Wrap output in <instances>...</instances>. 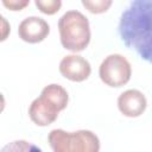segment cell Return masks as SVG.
<instances>
[{"label":"cell","instance_id":"7c38bea8","mask_svg":"<svg viewBox=\"0 0 152 152\" xmlns=\"http://www.w3.org/2000/svg\"><path fill=\"white\" fill-rule=\"evenodd\" d=\"M82 5L90 12V13H103L106 12L110 6H112V1L110 0H95V1H90V0H82Z\"/></svg>","mask_w":152,"mask_h":152},{"label":"cell","instance_id":"7a4b0ae2","mask_svg":"<svg viewBox=\"0 0 152 152\" xmlns=\"http://www.w3.org/2000/svg\"><path fill=\"white\" fill-rule=\"evenodd\" d=\"M61 44L72 52L83 51L90 42V25L88 18L76 10L66 11L58 20Z\"/></svg>","mask_w":152,"mask_h":152},{"label":"cell","instance_id":"3957f363","mask_svg":"<svg viewBox=\"0 0 152 152\" xmlns=\"http://www.w3.org/2000/svg\"><path fill=\"white\" fill-rule=\"evenodd\" d=\"M53 152H99L100 140L88 129L66 132L61 128L52 129L48 137Z\"/></svg>","mask_w":152,"mask_h":152},{"label":"cell","instance_id":"277c9868","mask_svg":"<svg viewBox=\"0 0 152 152\" xmlns=\"http://www.w3.org/2000/svg\"><path fill=\"white\" fill-rule=\"evenodd\" d=\"M99 75L106 86L115 88L122 87L131 80V63L125 56L120 53H112L101 62Z\"/></svg>","mask_w":152,"mask_h":152},{"label":"cell","instance_id":"9c48e42d","mask_svg":"<svg viewBox=\"0 0 152 152\" xmlns=\"http://www.w3.org/2000/svg\"><path fill=\"white\" fill-rule=\"evenodd\" d=\"M40 95L45 96L48 100H50L59 110H63L66 108L69 102V95L68 91L59 84L51 83L43 88Z\"/></svg>","mask_w":152,"mask_h":152},{"label":"cell","instance_id":"52a82bcc","mask_svg":"<svg viewBox=\"0 0 152 152\" xmlns=\"http://www.w3.org/2000/svg\"><path fill=\"white\" fill-rule=\"evenodd\" d=\"M59 109L45 96L40 95L34 99L28 108V116L37 126H49L58 116Z\"/></svg>","mask_w":152,"mask_h":152},{"label":"cell","instance_id":"6da1fadb","mask_svg":"<svg viewBox=\"0 0 152 152\" xmlns=\"http://www.w3.org/2000/svg\"><path fill=\"white\" fill-rule=\"evenodd\" d=\"M152 2L151 0H134L122 12L119 21V34L125 45L137 51L145 61H151Z\"/></svg>","mask_w":152,"mask_h":152},{"label":"cell","instance_id":"ba28073f","mask_svg":"<svg viewBox=\"0 0 152 152\" xmlns=\"http://www.w3.org/2000/svg\"><path fill=\"white\" fill-rule=\"evenodd\" d=\"M147 107L145 95L138 89H128L121 93L118 97V108L127 118L140 116Z\"/></svg>","mask_w":152,"mask_h":152},{"label":"cell","instance_id":"8992f818","mask_svg":"<svg viewBox=\"0 0 152 152\" xmlns=\"http://www.w3.org/2000/svg\"><path fill=\"white\" fill-rule=\"evenodd\" d=\"M50 33V25L39 17H27L18 26L19 38L26 43L36 44L43 42Z\"/></svg>","mask_w":152,"mask_h":152},{"label":"cell","instance_id":"5b68a950","mask_svg":"<svg viewBox=\"0 0 152 152\" xmlns=\"http://www.w3.org/2000/svg\"><path fill=\"white\" fill-rule=\"evenodd\" d=\"M59 72L72 82H82L90 76V63L80 55L64 56L59 63Z\"/></svg>","mask_w":152,"mask_h":152},{"label":"cell","instance_id":"5bb4252c","mask_svg":"<svg viewBox=\"0 0 152 152\" xmlns=\"http://www.w3.org/2000/svg\"><path fill=\"white\" fill-rule=\"evenodd\" d=\"M11 32V25L7 21V19H5V17H2L0 14V42H4L8 38Z\"/></svg>","mask_w":152,"mask_h":152},{"label":"cell","instance_id":"4fadbf2b","mask_svg":"<svg viewBox=\"0 0 152 152\" xmlns=\"http://www.w3.org/2000/svg\"><path fill=\"white\" fill-rule=\"evenodd\" d=\"M30 4V0H4L2 5L11 11H21Z\"/></svg>","mask_w":152,"mask_h":152},{"label":"cell","instance_id":"9a60e30c","mask_svg":"<svg viewBox=\"0 0 152 152\" xmlns=\"http://www.w3.org/2000/svg\"><path fill=\"white\" fill-rule=\"evenodd\" d=\"M5 106H6V101H5V97H4V95L0 93V113H2V112H4V109H5Z\"/></svg>","mask_w":152,"mask_h":152},{"label":"cell","instance_id":"30bf717a","mask_svg":"<svg viewBox=\"0 0 152 152\" xmlns=\"http://www.w3.org/2000/svg\"><path fill=\"white\" fill-rule=\"evenodd\" d=\"M0 152H43L38 146L27 140H14L6 144Z\"/></svg>","mask_w":152,"mask_h":152},{"label":"cell","instance_id":"8fae6325","mask_svg":"<svg viewBox=\"0 0 152 152\" xmlns=\"http://www.w3.org/2000/svg\"><path fill=\"white\" fill-rule=\"evenodd\" d=\"M34 4L42 13L49 14V15L57 13L62 7L61 0H36Z\"/></svg>","mask_w":152,"mask_h":152}]
</instances>
